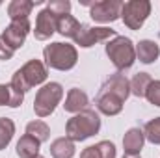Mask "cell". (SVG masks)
<instances>
[{"label": "cell", "mask_w": 160, "mask_h": 158, "mask_svg": "<svg viewBox=\"0 0 160 158\" xmlns=\"http://www.w3.org/2000/svg\"><path fill=\"white\" fill-rule=\"evenodd\" d=\"M15 134V123L9 117H0V151L9 145Z\"/></svg>", "instance_id": "21"}, {"label": "cell", "mask_w": 160, "mask_h": 158, "mask_svg": "<svg viewBox=\"0 0 160 158\" xmlns=\"http://www.w3.org/2000/svg\"><path fill=\"white\" fill-rule=\"evenodd\" d=\"M56 22H58V17L50 9L45 7L43 11H39L38 19H36V30H34L36 39H39V41L50 39V36L56 32Z\"/></svg>", "instance_id": "10"}, {"label": "cell", "mask_w": 160, "mask_h": 158, "mask_svg": "<svg viewBox=\"0 0 160 158\" xmlns=\"http://www.w3.org/2000/svg\"><path fill=\"white\" fill-rule=\"evenodd\" d=\"M114 39L116 37V30L112 28H106V26H89V24H80L77 36L73 37L75 43L82 47V48H89L93 47L95 43H101V41L106 39Z\"/></svg>", "instance_id": "6"}, {"label": "cell", "mask_w": 160, "mask_h": 158, "mask_svg": "<svg viewBox=\"0 0 160 158\" xmlns=\"http://www.w3.org/2000/svg\"><path fill=\"white\" fill-rule=\"evenodd\" d=\"M145 99H147L151 104H155V106L160 108V80H153V82H151V86L147 87Z\"/></svg>", "instance_id": "24"}, {"label": "cell", "mask_w": 160, "mask_h": 158, "mask_svg": "<svg viewBox=\"0 0 160 158\" xmlns=\"http://www.w3.org/2000/svg\"><path fill=\"white\" fill-rule=\"evenodd\" d=\"M143 141H145V136L142 128H128L123 138L125 155H140L143 149Z\"/></svg>", "instance_id": "12"}, {"label": "cell", "mask_w": 160, "mask_h": 158, "mask_svg": "<svg viewBox=\"0 0 160 158\" xmlns=\"http://www.w3.org/2000/svg\"><path fill=\"white\" fill-rule=\"evenodd\" d=\"M151 82H153L151 75H147V73H136L134 78L130 80V93L134 97H138V99H143L145 93H147V87L151 86Z\"/></svg>", "instance_id": "19"}, {"label": "cell", "mask_w": 160, "mask_h": 158, "mask_svg": "<svg viewBox=\"0 0 160 158\" xmlns=\"http://www.w3.org/2000/svg\"><path fill=\"white\" fill-rule=\"evenodd\" d=\"M77 153L75 141H71L67 136L65 138H58L50 143V155L52 158H73Z\"/></svg>", "instance_id": "16"}, {"label": "cell", "mask_w": 160, "mask_h": 158, "mask_svg": "<svg viewBox=\"0 0 160 158\" xmlns=\"http://www.w3.org/2000/svg\"><path fill=\"white\" fill-rule=\"evenodd\" d=\"M121 7H123V2L119 0H101L91 4L89 17L95 22H114L121 17Z\"/></svg>", "instance_id": "7"}, {"label": "cell", "mask_w": 160, "mask_h": 158, "mask_svg": "<svg viewBox=\"0 0 160 158\" xmlns=\"http://www.w3.org/2000/svg\"><path fill=\"white\" fill-rule=\"evenodd\" d=\"M143 136L153 145H160V117H155V119H151V121H147V125L143 128Z\"/></svg>", "instance_id": "22"}, {"label": "cell", "mask_w": 160, "mask_h": 158, "mask_svg": "<svg viewBox=\"0 0 160 158\" xmlns=\"http://www.w3.org/2000/svg\"><path fill=\"white\" fill-rule=\"evenodd\" d=\"M123 158H140V155H125Z\"/></svg>", "instance_id": "29"}, {"label": "cell", "mask_w": 160, "mask_h": 158, "mask_svg": "<svg viewBox=\"0 0 160 158\" xmlns=\"http://www.w3.org/2000/svg\"><path fill=\"white\" fill-rule=\"evenodd\" d=\"M30 34V21L24 19V21H11L9 26H6L4 34H2V39L6 41L13 50L21 48L26 41V36Z\"/></svg>", "instance_id": "8"}, {"label": "cell", "mask_w": 160, "mask_h": 158, "mask_svg": "<svg viewBox=\"0 0 160 158\" xmlns=\"http://www.w3.org/2000/svg\"><path fill=\"white\" fill-rule=\"evenodd\" d=\"M106 56L112 60V63L116 65L118 71L130 69L136 62V47L134 43L125 37V36H116L114 39L106 43Z\"/></svg>", "instance_id": "3"}, {"label": "cell", "mask_w": 160, "mask_h": 158, "mask_svg": "<svg viewBox=\"0 0 160 158\" xmlns=\"http://www.w3.org/2000/svg\"><path fill=\"white\" fill-rule=\"evenodd\" d=\"M43 56H45L47 67L56 69V71H69L78 62L77 48L69 43H60V41L47 45L43 48Z\"/></svg>", "instance_id": "2"}, {"label": "cell", "mask_w": 160, "mask_h": 158, "mask_svg": "<svg viewBox=\"0 0 160 158\" xmlns=\"http://www.w3.org/2000/svg\"><path fill=\"white\" fill-rule=\"evenodd\" d=\"M88 104H89L88 95H86L82 89H78V87H73V89H69V93H67V99H65L63 108H65V112L77 116V114L84 112V110L88 108Z\"/></svg>", "instance_id": "13"}, {"label": "cell", "mask_w": 160, "mask_h": 158, "mask_svg": "<svg viewBox=\"0 0 160 158\" xmlns=\"http://www.w3.org/2000/svg\"><path fill=\"white\" fill-rule=\"evenodd\" d=\"M26 134H30V136L36 138L39 143H43V141H48V138H50V128H48V125H47L45 121L36 119V121H30V123L26 125Z\"/></svg>", "instance_id": "20"}, {"label": "cell", "mask_w": 160, "mask_h": 158, "mask_svg": "<svg viewBox=\"0 0 160 158\" xmlns=\"http://www.w3.org/2000/svg\"><path fill=\"white\" fill-rule=\"evenodd\" d=\"M13 54H15V50L2 39V36H0V60H11Z\"/></svg>", "instance_id": "27"}, {"label": "cell", "mask_w": 160, "mask_h": 158, "mask_svg": "<svg viewBox=\"0 0 160 158\" xmlns=\"http://www.w3.org/2000/svg\"><path fill=\"white\" fill-rule=\"evenodd\" d=\"M47 9H50L56 17H63V15H69L71 11V2L69 0H50L47 4Z\"/></svg>", "instance_id": "23"}, {"label": "cell", "mask_w": 160, "mask_h": 158, "mask_svg": "<svg viewBox=\"0 0 160 158\" xmlns=\"http://www.w3.org/2000/svg\"><path fill=\"white\" fill-rule=\"evenodd\" d=\"M80 158H101V155H99L97 147H95V145H91V147H86V149L82 151Z\"/></svg>", "instance_id": "28"}, {"label": "cell", "mask_w": 160, "mask_h": 158, "mask_svg": "<svg viewBox=\"0 0 160 158\" xmlns=\"http://www.w3.org/2000/svg\"><path fill=\"white\" fill-rule=\"evenodd\" d=\"M63 97V87L58 82H48L41 87L34 101V112L38 117H48Z\"/></svg>", "instance_id": "4"}, {"label": "cell", "mask_w": 160, "mask_h": 158, "mask_svg": "<svg viewBox=\"0 0 160 158\" xmlns=\"http://www.w3.org/2000/svg\"><path fill=\"white\" fill-rule=\"evenodd\" d=\"M36 4H41V0H36V2H32V0H13L8 6V17L11 21H24L32 13Z\"/></svg>", "instance_id": "14"}, {"label": "cell", "mask_w": 160, "mask_h": 158, "mask_svg": "<svg viewBox=\"0 0 160 158\" xmlns=\"http://www.w3.org/2000/svg\"><path fill=\"white\" fill-rule=\"evenodd\" d=\"M99 130H101V117L95 110H89V108L73 116L65 125V136L71 141H84L95 136Z\"/></svg>", "instance_id": "1"}, {"label": "cell", "mask_w": 160, "mask_h": 158, "mask_svg": "<svg viewBox=\"0 0 160 158\" xmlns=\"http://www.w3.org/2000/svg\"><path fill=\"white\" fill-rule=\"evenodd\" d=\"M95 147H97L101 158H116V145L112 141H106L104 140V141H99Z\"/></svg>", "instance_id": "25"}, {"label": "cell", "mask_w": 160, "mask_h": 158, "mask_svg": "<svg viewBox=\"0 0 160 158\" xmlns=\"http://www.w3.org/2000/svg\"><path fill=\"white\" fill-rule=\"evenodd\" d=\"M160 56V48L155 41L151 39H142L136 45V58L142 63H153Z\"/></svg>", "instance_id": "15"}, {"label": "cell", "mask_w": 160, "mask_h": 158, "mask_svg": "<svg viewBox=\"0 0 160 158\" xmlns=\"http://www.w3.org/2000/svg\"><path fill=\"white\" fill-rule=\"evenodd\" d=\"M149 15H151L149 0H128L121 7V19L125 22V26L130 30H140Z\"/></svg>", "instance_id": "5"}, {"label": "cell", "mask_w": 160, "mask_h": 158, "mask_svg": "<svg viewBox=\"0 0 160 158\" xmlns=\"http://www.w3.org/2000/svg\"><path fill=\"white\" fill-rule=\"evenodd\" d=\"M11 101V87L9 84H0V106H9Z\"/></svg>", "instance_id": "26"}, {"label": "cell", "mask_w": 160, "mask_h": 158, "mask_svg": "<svg viewBox=\"0 0 160 158\" xmlns=\"http://www.w3.org/2000/svg\"><path fill=\"white\" fill-rule=\"evenodd\" d=\"M39 147H41V143L36 138H32L30 134H24L19 140V143H17V156L19 158H36L39 155Z\"/></svg>", "instance_id": "17"}, {"label": "cell", "mask_w": 160, "mask_h": 158, "mask_svg": "<svg viewBox=\"0 0 160 158\" xmlns=\"http://www.w3.org/2000/svg\"><path fill=\"white\" fill-rule=\"evenodd\" d=\"M123 102L125 101L118 93H114V91H110L106 87H101V91L97 95V101H95V106L104 116H118L123 110Z\"/></svg>", "instance_id": "9"}, {"label": "cell", "mask_w": 160, "mask_h": 158, "mask_svg": "<svg viewBox=\"0 0 160 158\" xmlns=\"http://www.w3.org/2000/svg\"><path fill=\"white\" fill-rule=\"evenodd\" d=\"M36 158H45V156H41V155H38V156H36Z\"/></svg>", "instance_id": "30"}, {"label": "cell", "mask_w": 160, "mask_h": 158, "mask_svg": "<svg viewBox=\"0 0 160 158\" xmlns=\"http://www.w3.org/2000/svg\"><path fill=\"white\" fill-rule=\"evenodd\" d=\"M21 73H22V77L26 80V84L30 86V89H32L34 86L43 84V82L47 80V67L43 65V62H39V60H30V62H26V63L21 67Z\"/></svg>", "instance_id": "11"}, {"label": "cell", "mask_w": 160, "mask_h": 158, "mask_svg": "<svg viewBox=\"0 0 160 158\" xmlns=\"http://www.w3.org/2000/svg\"><path fill=\"white\" fill-rule=\"evenodd\" d=\"M80 28V22L73 17V15H63V17H58V22H56V32L63 37H75L77 32Z\"/></svg>", "instance_id": "18"}]
</instances>
